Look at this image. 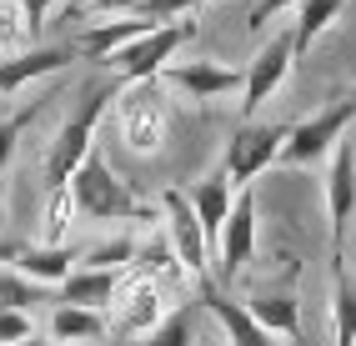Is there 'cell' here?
I'll list each match as a JSON object with an SVG mask.
<instances>
[{"instance_id": "6da1fadb", "label": "cell", "mask_w": 356, "mask_h": 346, "mask_svg": "<svg viewBox=\"0 0 356 346\" xmlns=\"http://www.w3.org/2000/svg\"><path fill=\"white\" fill-rule=\"evenodd\" d=\"M121 96V81L115 76H90L81 85V101L76 110L65 115V126L56 131V141L51 151H45V191H56L70 181V171L86 160V151L96 146V126H101V115L111 110V101Z\"/></svg>"}, {"instance_id": "7a4b0ae2", "label": "cell", "mask_w": 356, "mask_h": 346, "mask_svg": "<svg viewBox=\"0 0 356 346\" xmlns=\"http://www.w3.org/2000/svg\"><path fill=\"white\" fill-rule=\"evenodd\" d=\"M65 186H70V201H76V216H86V221H161V211H151V206L131 191V181H121L111 171V160L96 146L70 171Z\"/></svg>"}, {"instance_id": "3957f363", "label": "cell", "mask_w": 356, "mask_h": 346, "mask_svg": "<svg viewBox=\"0 0 356 346\" xmlns=\"http://www.w3.org/2000/svg\"><path fill=\"white\" fill-rule=\"evenodd\" d=\"M286 131H291L286 121H246V126H236V131H231L226 160H221V171H226V181H231V191L256 186V176L266 171V166H276Z\"/></svg>"}, {"instance_id": "277c9868", "label": "cell", "mask_w": 356, "mask_h": 346, "mask_svg": "<svg viewBox=\"0 0 356 346\" xmlns=\"http://www.w3.org/2000/svg\"><path fill=\"white\" fill-rule=\"evenodd\" d=\"M356 121V90L351 96H337L326 110L306 115V121H296L286 131V141H281V166H316L321 156H331V146L341 141V131Z\"/></svg>"}, {"instance_id": "5b68a950", "label": "cell", "mask_w": 356, "mask_h": 346, "mask_svg": "<svg viewBox=\"0 0 356 346\" xmlns=\"http://www.w3.org/2000/svg\"><path fill=\"white\" fill-rule=\"evenodd\" d=\"M121 135L136 156H156L161 141H165V126H171V110H165V96H161V81H136V85H121Z\"/></svg>"}, {"instance_id": "8992f818", "label": "cell", "mask_w": 356, "mask_h": 346, "mask_svg": "<svg viewBox=\"0 0 356 346\" xmlns=\"http://www.w3.org/2000/svg\"><path fill=\"white\" fill-rule=\"evenodd\" d=\"M196 35V20H171V26H156L151 35L131 40L126 51H115L111 65H115V81L121 85H136V81H156L165 65H171V56L181 51L186 40Z\"/></svg>"}, {"instance_id": "52a82bcc", "label": "cell", "mask_w": 356, "mask_h": 346, "mask_svg": "<svg viewBox=\"0 0 356 346\" xmlns=\"http://www.w3.org/2000/svg\"><path fill=\"white\" fill-rule=\"evenodd\" d=\"M291 65H296V40H291V31H276L256 51V60L241 71V115H246V121L281 90V81H286Z\"/></svg>"}, {"instance_id": "ba28073f", "label": "cell", "mask_w": 356, "mask_h": 346, "mask_svg": "<svg viewBox=\"0 0 356 346\" xmlns=\"http://www.w3.org/2000/svg\"><path fill=\"white\" fill-rule=\"evenodd\" d=\"M161 316H165V306H161V286L131 276V281L121 286V296L106 306V336H115V346H136Z\"/></svg>"}, {"instance_id": "9c48e42d", "label": "cell", "mask_w": 356, "mask_h": 346, "mask_svg": "<svg viewBox=\"0 0 356 346\" xmlns=\"http://www.w3.org/2000/svg\"><path fill=\"white\" fill-rule=\"evenodd\" d=\"M161 216H165V241H171L181 271L191 276L196 286H206L211 281V251H206V236H201V226L191 216V206H186V191H176V186L165 191L161 196Z\"/></svg>"}, {"instance_id": "30bf717a", "label": "cell", "mask_w": 356, "mask_h": 346, "mask_svg": "<svg viewBox=\"0 0 356 346\" xmlns=\"http://www.w3.org/2000/svg\"><path fill=\"white\" fill-rule=\"evenodd\" d=\"M251 251H256V196H251V186H246V191H236L231 211H226V221H221L216 251H211V261H216L211 281H216V286L231 281V276L251 261Z\"/></svg>"}, {"instance_id": "8fae6325", "label": "cell", "mask_w": 356, "mask_h": 346, "mask_svg": "<svg viewBox=\"0 0 356 346\" xmlns=\"http://www.w3.org/2000/svg\"><path fill=\"white\" fill-rule=\"evenodd\" d=\"M326 211H331V266H341L346 226H351V216H356V151H351V141H337V146H331Z\"/></svg>"}, {"instance_id": "7c38bea8", "label": "cell", "mask_w": 356, "mask_h": 346, "mask_svg": "<svg viewBox=\"0 0 356 346\" xmlns=\"http://www.w3.org/2000/svg\"><path fill=\"white\" fill-rule=\"evenodd\" d=\"M196 296H201V311H211V321H216V331H221V341L226 346H281L271 331H261L256 321H251V311L241 306V302H231V296L216 286V281H206V286H196Z\"/></svg>"}, {"instance_id": "4fadbf2b", "label": "cell", "mask_w": 356, "mask_h": 346, "mask_svg": "<svg viewBox=\"0 0 356 346\" xmlns=\"http://www.w3.org/2000/svg\"><path fill=\"white\" fill-rule=\"evenodd\" d=\"M156 81L186 90L191 101H216V96L241 90V71H236V65H221V60H171Z\"/></svg>"}, {"instance_id": "5bb4252c", "label": "cell", "mask_w": 356, "mask_h": 346, "mask_svg": "<svg viewBox=\"0 0 356 346\" xmlns=\"http://www.w3.org/2000/svg\"><path fill=\"white\" fill-rule=\"evenodd\" d=\"M70 56H76V51H70V40L65 45H26V51L6 56V60H0V96H15L20 85H31L40 76H56Z\"/></svg>"}, {"instance_id": "9a60e30c", "label": "cell", "mask_w": 356, "mask_h": 346, "mask_svg": "<svg viewBox=\"0 0 356 346\" xmlns=\"http://www.w3.org/2000/svg\"><path fill=\"white\" fill-rule=\"evenodd\" d=\"M126 286V271H90V266H76L60 281V306H81V311H106Z\"/></svg>"}, {"instance_id": "2e32d148", "label": "cell", "mask_w": 356, "mask_h": 346, "mask_svg": "<svg viewBox=\"0 0 356 346\" xmlns=\"http://www.w3.org/2000/svg\"><path fill=\"white\" fill-rule=\"evenodd\" d=\"M186 206H191V216H196L201 236H206V251H216L221 221L231 211V181H226V171H211L201 186H191V191H186Z\"/></svg>"}, {"instance_id": "e0dca14e", "label": "cell", "mask_w": 356, "mask_h": 346, "mask_svg": "<svg viewBox=\"0 0 356 346\" xmlns=\"http://www.w3.org/2000/svg\"><path fill=\"white\" fill-rule=\"evenodd\" d=\"M156 26L151 20H96V26H86V31H76L70 35V51L76 56H115V51H126L131 40H140V35H151Z\"/></svg>"}, {"instance_id": "ac0fdd59", "label": "cell", "mask_w": 356, "mask_h": 346, "mask_svg": "<svg viewBox=\"0 0 356 346\" xmlns=\"http://www.w3.org/2000/svg\"><path fill=\"white\" fill-rule=\"evenodd\" d=\"M70 261H76V251H70V246H40V241H26V246H20V256L10 261V271L51 291V286H60L65 276L76 271Z\"/></svg>"}, {"instance_id": "d6986e66", "label": "cell", "mask_w": 356, "mask_h": 346, "mask_svg": "<svg viewBox=\"0 0 356 346\" xmlns=\"http://www.w3.org/2000/svg\"><path fill=\"white\" fill-rule=\"evenodd\" d=\"M241 306L251 311V321H256L261 331L301 341V302H296L291 291H261V296H251V302H241Z\"/></svg>"}, {"instance_id": "ffe728a7", "label": "cell", "mask_w": 356, "mask_h": 346, "mask_svg": "<svg viewBox=\"0 0 356 346\" xmlns=\"http://www.w3.org/2000/svg\"><path fill=\"white\" fill-rule=\"evenodd\" d=\"M106 336V311H81V306H56L45 321V341H101Z\"/></svg>"}, {"instance_id": "44dd1931", "label": "cell", "mask_w": 356, "mask_h": 346, "mask_svg": "<svg viewBox=\"0 0 356 346\" xmlns=\"http://www.w3.org/2000/svg\"><path fill=\"white\" fill-rule=\"evenodd\" d=\"M196 327H201V306L186 302V306H176V311H165L136 346H191V341H196Z\"/></svg>"}, {"instance_id": "7402d4cb", "label": "cell", "mask_w": 356, "mask_h": 346, "mask_svg": "<svg viewBox=\"0 0 356 346\" xmlns=\"http://www.w3.org/2000/svg\"><path fill=\"white\" fill-rule=\"evenodd\" d=\"M341 6H346V0H301V6H296V26H291L296 56L312 51V40L321 31H331V20H341Z\"/></svg>"}, {"instance_id": "603a6c76", "label": "cell", "mask_w": 356, "mask_h": 346, "mask_svg": "<svg viewBox=\"0 0 356 346\" xmlns=\"http://www.w3.org/2000/svg\"><path fill=\"white\" fill-rule=\"evenodd\" d=\"M70 221H76V201H70V186H56L45 196V226H40V246H65Z\"/></svg>"}, {"instance_id": "cb8c5ba5", "label": "cell", "mask_w": 356, "mask_h": 346, "mask_svg": "<svg viewBox=\"0 0 356 346\" xmlns=\"http://www.w3.org/2000/svg\"><path fill=\"white\" fill-rule=\"evenodd\" d=\"M337 276V311H331V331H337V346H356V286L346 266H331Z\"/></svg>"}, {"instance_id": "d4e9b609", "label": "cell", "mask_w": 356, "mask_h": 346, "mask_svg": "<svg viewBox=\"0 0 356 346\" xmlns=\"http://www.w3.org/2000/svg\"><path fill=\"white\" fill-rule=\"evenodd\" d=\"M40 302H51V291L26 281V276H15L10 266H0V306H10V311H35Z\"/></svg>"}, {"instance_id": "484cf974", "label": "cell", "mask_w": 356, "mask_h": 346, "mask_svg": "<svg viewBox=\"0 0 356 346\" xmlns=\"http://www.w3.org/2000/svg\"><path fill=\"white\" fill-rule=\"evenodd\" d=\"M45 110V101H31V106H20V110H10V115H0V171L10 166V156H15V146H20V135L31 131V121Z\"/></svg>"}, {"instance_id": "4316f807", "label": "cell", "mask_w": 356, "mask_h": 346, "mask_svg": "<svg viewBox=\"0 0 356 346\" xmlns=\"http://www.w3.org/2000/svg\"><path fill=\"white\" fill-rule=\"evenodd\" d=\"M131 256H136V236H111V241L90 246L81 266H90V271H126Z\"/></svg>"}, {"instance_id": "83f0119b", "label": "cell", "mask_w": 356, "mask_h": 346, "mask_svg": "<svg viewBox=\"0 0 356 346\" xmlns=\"http://www.w3.org/2000/svg\"><path fill=\"white\" fill-rule=\"evenodd\" d=\"M201 0H140L136 20H151V26H171V20H186V10H196Z\"/></svg>"}, {"instance_id": "f1b7e54d", "label": "cell", "mask_w": 356, "mask_h": 346, "mask_svg": "<svg viewBox=\"0 0 356 346\" xmlns=\"http://www.w3.org/2000/svg\"><path fill=\"white\" fill-rule=\"evenodd\" d=\"M56 6H70V0H15V10H20V26H26V40L35 45L40 31H45V20H51Z\"/></svg>"}, {"instance_id": "f546056e", "label": "cell", "mask_w": 356, "mask_h": 346, "mask_svg": "<svg viewBox=\"0 0 356 346\" xmlns=\"http://www.w3.org/2000/svg\"><path fill=\"white\" fill-rule=\"evenodd\" d=\"M26 336H35V316L0 306V346H15V341H26Z\"/></svg>"}, {"instance_id": "4dcf8cb0", "label": "cell", "mask_w": 356, "mask_h": 346, "mask_svg": "<svg viewBox=\"0 0 356 346\" xmlns=\"http://www.w3.org/2000/svg\"><path fill=\"white\" fill-rule=\"evenodd\" d=\"M291 6H301V0H256V6H251V15H246V26L261 35V31H266V20L271 15H281V10H291Z\"/></svg>"}, {"instance_id": "1f68e13d", "label": "cell", "mask_w": 356, "mask_h": 346, "mask_svg": "<svg viewBox=\"0 0 356 346\" xmlns=\"http://www.w3.org/2000/svg\"><path fill=\"white\" fill-rule=\"evenodd\" d=\"M140 0H86L81 15H136Z\"/></svg>"}, {"instance_id": "d6a6232c", "label": "cell", "mask_w": 356, "mask_h": 346, "mask_svg": "<svg viewBox=\"0 0 356 346\" xmlns=\"http://www.w3.org/2000/svg\"><path fill=\"white\" fill-rule=\"evenodd\" d=\"M20 246L26 241H15V236H6V231H0V266H10L15 256H20Z\"/></svg>"}, {"instance_id": "836d02e7", "label": "cell", "mask_w": 356, "mask_h": 346, "mask_svg": "<svg viewBox=\"0 0 356 346\" xmlns=\"http://www.w3.org/2000/svg\"><path fill=\"white\" fill-rule=\"evenodd\" d=\"M191 346H226V341H221V331H216V327H206V331L196 327V341H191Z\"/></svg>"}, {"instance_id": "e575fe53", "label": "cell", "mask_w": 356, "mask_h": 346, "mask_svg": "<svg viewBox=\"0 0 356 346\" xmlns=\"http://www.w3.org/2000/svg\"><path fill=\"white\" fill-rule=\"evenodd\" d=\"M15 346H56V341H45V336H26V341H15Z\"/></svg>"}, {"instance_id": "d590c367", "label": "cell", "mask_w": 356, "mask_h": 346, "mask_svg": "<svg viewBox=\"0 0 356 346\" xmlns=\"http://www.w3.org/2000/svg\"><path fill=\"white\" fill-rule=\"evenodd\" d=\"M0 226H6V191H0Z\"/></svg>"}, {"instance_id": "8d00e7d4", "label": "cell", "mask_w": 356, "mask_h": 346, "mask_svg": "<svg viewBox=\"0 0 356 346\" xmlns=\"http://www.w3.org/2000/svg\"><path fill=\"white\" fill-rule=\"evenodd\" d=\"M81 6H86V0H70V10H76V15H81Z\"/></svg>"}]
</instances>
